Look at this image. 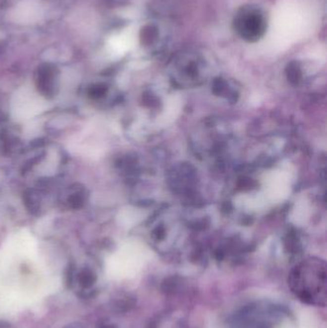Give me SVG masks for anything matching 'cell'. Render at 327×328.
I'll return each instance as SVG.
<instances>
[{"mask_svg": "<svg viewBox=\"0 0 327 328\" xmlns=\"http://www.w3.org/2000/svg\"><path fill=\"white\" fill-rule=\"evenodd\" d=\"M289 286L301 301L316 306L327 304V269L319 260L303 261L291 272Z\"/></svg>", "mask_w": 327, "mask_h": 328, "instance_id": "obj_1", "label": "cell"}, {"mask_svg": "<svg viewBox=\"0 0 327 328\" xmlns=\"http://www.w3.org/2000/svg\"><path fill=\"white\" fill-rule=\"evenodd\" d=\"M232 23L238 37L249 43L260 41L267 32V15L257 5L249 4L241 7L234 15Z\"/></svg>", "mask_w": 327, "mask_h": 328, "instance_id": "obj_2", "label": "cell"}, {"mask_svg": "<svg viewBox=\"0 0 327 328\" xmlns=\"http://www.w3.org/2000/svg\"><path fill=\"white\" fill-rule=\"evenodd\" d=\"M44 15V9L38 0H23L11 12V19L19 24L38 22Z\"/></svg>", "mask_w": 327, "mask_h": 328, "instance_id": "obj_3", "label": "cell"}, {"mask_svg": "<svg viewBox=\"0 0 327 328\" xmlns=\"http://www.w3.org/2000/svg\"><path fill=\"white\" fill-rule=\"evenodd\" d=\"M141 42L150 49H158L166 42V34L157 22H147L141 31Z\"/></svg>", "mask_w": 327, "mask_h": 328, "instance_id": "obj_4", "label": "cell"}, {"mask_svg": "<svg viewBox=\"0 0 327 328\" xmlns=\"http://www.w3.org/2000/svg\"><path fill=\"white\" fill-rule=\"evenodd\" d=\"M78 279H79V282L83 287L89 288L95 282L96 276H95V274L92 271H90L89 269H85L79 273Z\"/></svg>", "mask_w": 327, "mask_h": 328, "instance_id": "obj_5", "label": "cell"}, {"mask_svg": "<svg viewBox=\"0 0 327 328\" xmlns=\"http://www.w3.org/2000/svg\"><path fill=\"white\" fill-rule=\"evenodd\" d=\"M69 202H70V205L77 209V208H81L83 206V202H84V199L83 197L81 196V194H74L70 199H69Z\"/></svg>", "mask_w": 327, "mask_h": 328, "instance_id": "obj_6", "label": "cell"}, {"mask_svg": "<svg viewBox=\"0 0 327 328\" xmlns=\"http://www.w3.org/2000/svg\"><path fill=\"white\" fill-rule=\"evenodd\" d=\"M105 89L102 87V86H98V87H93L90 91H89V94L92 96V97H99L101 96L102 94H104Z\"/></svg>", "mask_w": 327, "mask_h": 328, "instance_id": "obj_7", "label": "cell"}, {"mask_svg": "<svg viewBox=\"0 0 327 328\" xmlns=\"http://www.w3.org/2000/svg\"><path fill=\"white\" fill-rule=\"evenodd\" d=\"M8 327V324H6L5 322H0V328H7Z\"/></svg>", "mask_w": 327, "mask_h": 328, "instance_id": "obj_8", "label": "cell"}, {"mask_svg": "<svg viewBox=\"0 0 327 328\" xmlns=\"http://www.w3.org/2000/svg\"><path fill=\"white\" fill-rule=\"evenodd\" d=\"M110 328V327H106V328Z\"/></svg>", "mask_w": 327, "mask_h": 328, "instance_id": "obj_9", "label": "cell"}]
</instances>
